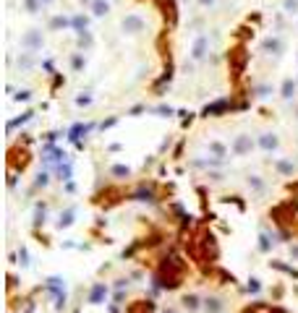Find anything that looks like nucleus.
<instances>
[{
	"label": "nucleus",
	"mask_w": 298,
	"mask_h": 313,
	"mask_svg": "<svg viewBox=\"0 0 298 313\" xmlns=\"http://www.w3.org/2000/svg\"><path fill=\"white\" fill-rule=\"evenodd\" d=\"M246 151H251V136H246V133H241V136H236V141H233V154H246Z\"/></svg>",
	"instance_id": "obj_6"
},
{
	"label": "nucleus",
	"mask_w": 298,
	"mask_h": 313,
	"mask_svg": "<svg viewBox=\"0 0 298 313\" xmlns=\"http://www.w3.org/2000/svg\"><path fill=\"white\" fill-rule=\"evenodd\" d=\"M42 32L39 29H32V32H27L24 37H21V47L24 50H29V53H37L39 47H42Z\"/></svg>",
	"instance_id": "obj_1"
},
{
	"label": "nucleus",
	"mask_w": 298,
	"mask_h": 313,
	"mask_svg": "<svg viewBox=\"0 0 298 313\" xmlns=\"http://www.w3.org/2000/svg\"><path fill=\"white\" fill-rule=\"evenodd\" d=\"M112 172H116V175H128V167H116Z\"/></svg>",
	"instance_id": "obj_15"
},
{
	"label": "nucleus",
	"mask_w": 298,
	"mask_h": 313,
	"mask_svg": "<svg viewBox=\"0 0 298 313\" xmlns=\"http://www.w3.org/2000/svg\"><path fill=\"white\" fill-rule=\"evenodd\" d=\"M204 308H207V313H222V308H225V305H222V300H220V298H210Z\"/></svg>",
	"instance_id": "obj_9"
},
{
	"label": "nucleus",
	"mask_w": 298,
	"mask_h": 313,
	"mask_svg": "<svg viewBox=\"0 0 298 313\" xmlns=\"http://www.w3.org/2000/svg\"><path fill=\"white\" fill-rule=\"evenodd\" d=\"M278 170L280 172H285V175H290L295 167H293V162H288V160H283V162H278Z\"/></svg>",
	"instance_id": "obj_10"
},
{
	"label": "nucleus",
	"mask_w": 298,
	"mask_h": 313,
	"mask_svg": "<svg viewBox=\"0 0 298 313\" xmlns=\"http://www.w3.org/2000/svg\"><path fill=\"white\" fill-rule=\"evenodd\" d=\"M39 3H42V6H48V3H53V0H39Z\"/></svg>",
	"instance_id": "obj_16"
},
{
	"label": "nucleus",
	"mask_w": 298,
	"mask_h": 313,
	"mask_svg": "<svg viewBox=\"0 0 298 313\" xmlns=\"http://www.w3.org/2000/svg\"><path fill=\"white\" fill-rule=\"evenodd\" d=\"M259 146L264 149V151H274V149H278L280 146V139H278V133H262V136H259Z\"/></svg>",
	"instance_id": "obj_5"
},
{
	"label": "nucleus",
	"mask_w": 298,
	"mask_h": 313,
	"mask_svg": "<svg viewBox=\"0 0 298 313\" xmlns=\"http://www.w3.org/2000/svg\"><path fill=\"white\" fill-rule=\"evenodd\" d=\"M183 303H186V308H191V310L199 308V298L196 295H186V300H183Z\"/></svg>",
	"instance_id": "obj_11"
},
{
	"label": "nucleus",
	"mask_w": 298,
	"mask_h": 313,
	"mask_svg": "<svg viewBox=\"0 0 298 313\" xmlns=\"http://www.w3.org/2000/svg\"><path fill=\"white\" fill-rule=\"evenodd\" d=\"M262 50H264L267 55H280V53L285 50V42L278 39V37H267V39L262 42Z\"/></svg>",
	"instance_id": "obj_3"
},
{
	"label": "nucleus",
	"mask_w": 298,
	"mask_h": 313,
	"mask_svg": "<svg viewBox=\"0 0 298 313\" xmlns=\"http://www.w3.org/2000/svg\"><path fill=\"white\" fill-rule=\"evenodd\" d=\"M207 47H210V39L207 37H196V42H194V47H191V58L194 60H201L204 55H207Z\"/></svg>",
	"instance_id": "obj_4"
},
{
	"label": "nucleus",
	"mask_w": 298,
	"mask_h": 313,
	"mask_svg": "<svg viewBox=\"0 0 298 313\" xmlns=\"http://www.w3.org/2000/svg\"><path fill=\"white\" fill-rule=\"evenodd\" d=\"M121 27H123L126 34H139V32H144V18L136 16V13H128V16L121 21Z\"/></svg>",
	"instance_id": "obj_2"
},
{
	"label": "nucleus",
	"mask_w": 298,
	"mask_h": 313,
	"mask_svg": "<svg viewBox=\"0 0 298 313\" xmlns=\"http://www.w3.org/2000/svg\"><path fill=\"white\" fill-rule=\"evenodd\" d=\"M283 6H285V11H288V13H298V0H285Z\"/></svg>",
	"instance_id": "obj_12"
},
{
	"label": "nucleus",
	"mask_w": 298,
	"mask_h": 313,
	"mask_svg": "<svg viewBox=\"0 0 298 313\" xmlns=\"http://www.w3.org/2000/svg\"><path fill=\"white\" fill-rule=\"evenodd\" d=\"M280 97H283V99H288V102H290V99L295 97V81H293V79H285V81H283Z\"/></svg>",
	"instance_id": "obj_7"
},
{
	"label": "nucleus",
	"mask_w": 298,
	"mask_h": 313,
	"mask_svg": "<svg viewBox=\"0 0 298 313\" xmlns=\"http://www.w3.org/2000/svg\"><path fill=\"white\" fill-rule=\"evenodd\" d=\"M107 11H110L107 0H95V3H91V13H95V16H105Z\"/></svg>",
	"instance_id": "obj_8"
},
{
	"label": "nucleus",
	"mask_w": 298,
	"mask_h": 313,
	"mask_svg": "<svg viewBox=\"0 0 298 313\" xmlns=\"http://www.w3.org/2000/svg\"><path fill=\"white\" fill-rule=\"evenodd\" d=\"M212 3V0H201V6H210Z\"/></svg>",
	"instance_id": "obj_17"
},
{
	"label": "nucleus",
	"mask_w": 298,
	"mask_h": 313,
	"mask_svg": "<svg viewBox=\"0 0 298 313\" xmlns=\"http://www.w3.org/2000/svg\"><path fill=\"white\" fill-rule=\"evenodd\" d=\"M210 149H212V151H215L217 156H225V146H222V144H217V141H212V144H210Z\"/></svg>",
	"instance_id": "obj_13"
},
{
	"label": "nucleus",
	"mask_w": 298,
	"mask_h": 313,
	"mask_svg": "<svg viewBox=\"0 0 298 313\" xmlns=\"http://www.w3.org/2000/svg\"><path fill=\"white\" fill-rule=\"evenodd\" d=\"M269 92H272L269 86H259V97H269Z\"/></svg>",
	"instance_id": "obj_14"
}]
</instances>
